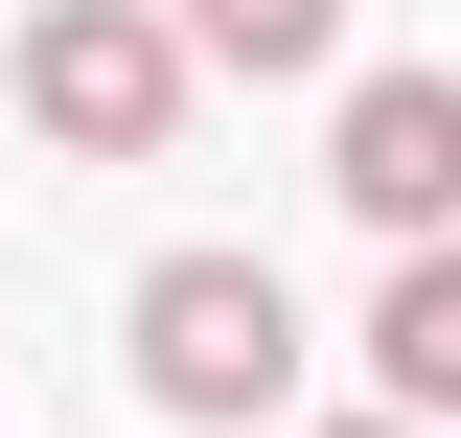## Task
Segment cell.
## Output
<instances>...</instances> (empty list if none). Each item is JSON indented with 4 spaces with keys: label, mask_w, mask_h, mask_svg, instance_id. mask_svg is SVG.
Listing matches in <instances>:
<instances>
[{
    "label": "cell",
    "mask_w": 461,
    "mask_h": 438,
    "mask_svg": "<svg viewBox=\"0 0 461 438\" xmlns=\"http://www.w3.org/2000/svg\"><path fill=\"white\" fill-rule=\"evenodd\" d=\"M0 93H23L47 162H162L185 139V23L162 0H47V23L0 47Z\"/></svg>",
    "instance_id": "obj_1"
},
{
    "label": "cell",
    "mask_w": 461,
    "mask_h": 438,
    "mask_svg": "<svg viewBox=\"0 0 461 438\" xmlns=\"http://www.w3.org/2000/svg\"><path fill=\"white\" fill-rule=\"evenodd\" d=\"M139 392H162L185 438L277 415V392H300V300H277V254H162V277H139Z\"/></svg>",
    "instance_id": "obj_2"
},
{
    "label": "cell",
    "mask_w": 461,
    "mask_h": 438,
    "mask_svg": "<svg viewBox=\"0 0 461 438\" xmlns=\"http://www.w3.org/2000/svg\"><path fill=\"white\" fill-rule=\"evenodd\" d=\"M323 185H346L369 231H461V69H369L346 139H323Z\"/></svg>",
    "instance_id": "obj_3"
},
{
    "label": "cell",
    "mask_w": 461,
    "mask_h": 438,
    "mask_svg": "<svg viewBox=\"0 0 461 438\" xmlns=\"http://www.w3.org/2000/svg\"><path fill=\"white\" fill-rule=\"evenodd\" d=\"M369 392H393V415H461V231H393V277H369Z\"/></svg>",
    "instance_id": "obj_4"
},
{
    "label": "cell",
    "mask_w": 461,
    "mask_h": 438,
    "mask_svg": "<svg viewBox=\"0 0 461 438\" xmlns=\"http://www.w3.org/2000/svg\"><path fill=\"white\" fill-rule=\"evenodd\" d=\"M162 23H185V69H254V93L346 47V0H162Z\"/></svg>",
    "instance_id": "obj_5"
},
{
    "label": "cell",
    "mask_w": 461,
    "mask_h": 438,
    "mask_svg": "<svg viewBox=\"0 0 461 438\" xmlns=\"http://www.w3.org/2000/svg\"><path fill=\"white\" fill-rule=\"evenodd\" d=\"M323 438H438V415H323Z\"/></svg>",
    "instance_id": "obj_6"
}]
</instances>
